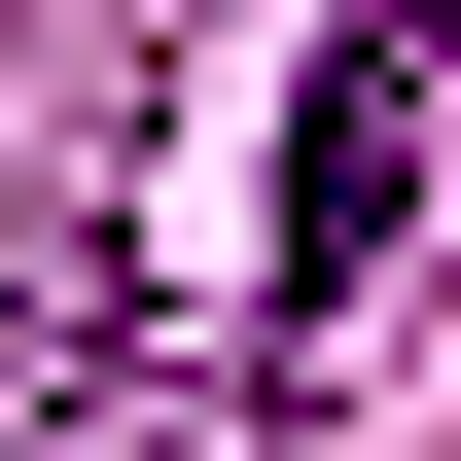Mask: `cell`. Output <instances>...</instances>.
Here are the masks:
<instances>
[{"label":"cell","instance_id":"cell-1","mask_svg":"<svg viewBox=\"0 0 461 461\" xmlns=\"http://www.w3.org/2000/svg\"><path fill=\"white\" fill-rule=\"evenodd\" d=\"M426 107H461V36H426V0H355L320 107H285V320H355V285L426 249Z\"/></svg>","mask_w":461,"mask_h":461},{"label":"cell","instance_id":"cell-2","mask_svg":"<svg viewBox=\"0 0 461 461\" xmlns=\"http://www.w3.org/2000/svg\"><path fill=\"white\" fill-rule=\"evenodd\" d=\"M426 36H461V0H426Z\"/></svg>","mask_w":461,"mask_h":461}]
</instances>
